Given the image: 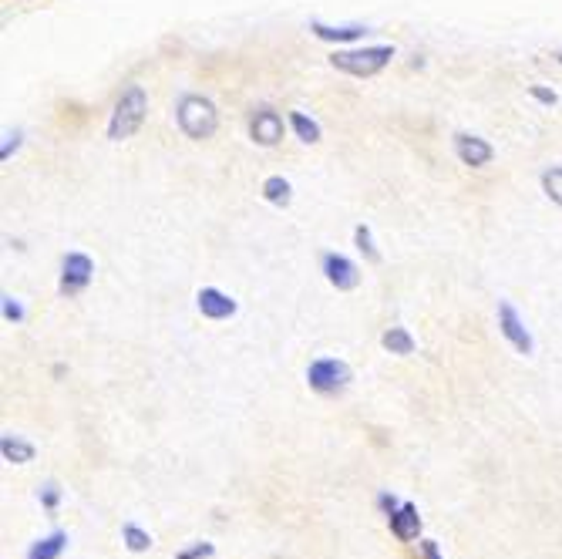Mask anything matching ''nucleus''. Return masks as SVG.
I'll return each instance as SVG.
<instances>
[{
	"label": "nucleus",
	"mask_w": 562,
	"mask_h": 559,
	"mask_svg": "<svg viewBox=\"0 0 562 559\" xmlns=\"http://www.w3.org/2000/svg\"><path fill=\"white\" fill-rule=\"evenodd\" d=\"M175 122H179V128L189 135V139L202 142L216 132L219 112L206 95H182L179 105H175Z\"/></svg>",
	"instance_id": "1"
},
{
	"label": "nucleus",
	"mask_w": 562,
	"mask_h": 559,
	"mask_svg": "<svg viewBox=\"0 0 562 559\" xmlns=\"http://www.w3.org/2000/svg\"><path fill=\"white\" fill-rule=\"evenodd\" d=\"M145 112H149V98H145V88L142 85H128L122 91V98H118V105H115L112 125H108V139H112V142L132 139V135L145 122Z\"/></svg>",
	"instance_id": "2"
},
{
	"label": "nucleus",
	"mask_w": 562,
	"mask_h": 559,
	"mask_svg": "<svg viewBox=\"0 0 562 559\" xmlns=\"http://www.w3.org/2000/svg\"><path fill=\"white\" fill-rule=\"evenodd\" d=\"M394 58V48L391 44H374V48H350V51H334V64L337 71H344V75H354V78H374L381 75L384 68L391 64Z\"/></svg>",
	"instance_id": "3"
},
{
	"label": "nucleus",
	"mask_w": 562,
	"mask_h": 559,
	"mask_svg": "<svg viewBox=\"0 0 562 559\" xmlns=\"http://www.w3.org/2000/svg\"><path fill=\"white\" fill-rule=\"evenodd\" d=\"M307 384L317 394H340L350 384V368L337 357H317L307 368Z\"/></svg>",
	"instance_id": "4"
},
{
	"label": "nucleus",
	"mask_w": 562,
	"mask_h": 559,
	"mask_svg": "<svg viewBox=\"0 0 562 559\" xmlns=\"http://www.w3.org/2000/svg\"><path fill=\"white\" fill-rule=\"evenodd\" d=\"M91 273H95V263L85 253H68L61 263V293L64 297H75L91 283Z\"/></svg>",
	"instance_id": "5"
},
{
	"label": "nucleus",
	"mask_w": 562,
	"mask_h": 559,
	"mask_svg": "<svg viewBox=\"0 0 562 559\" xmlns=\"http://www.w3.org/2000/svg\"><path fill=\"white\" fill-rule=\"evenodd\" d=\"M250 139L256 145H276L283 139V115L273 112L270 105L263 108H253V118H250Z\"/></svg>",
	"instance_id": "6"
},
{
	"label": "nucleus",
	"mask_w": 562,
	"mask_h": 559,
	"mask_svg": "<svg viewBox=\"0 0 562 559\" xmlns=\"http://www.w3.org/2000/svg\"><path fill=\"white\" fill-rule=\"evenodd\" d=\"M388 529L394 539H401V543H411V539L421 536V512L414 502H401L398 509L388 516Z\"/></svg>",
	"instance_id": "7"
},
{
	"label": "nucleus",
	"mask_w": 562,
	"mask_h": 559,
	"mask_svg": "<svg viewBox=\"0 0 562 559\" xmlns=\"http://www.w3.org/2000/svg\"><path fill=\"white\" fill-rule=\"evenodd\" d=\"M324 273H327L330 287H337V290H354L357 283H361V270H357V263L347 260V256H340V253L324 256Z\"/></svg>",
	"instance_id": "8"
},
{
	"label": "nucleus",
	"mask_w": 562,
	"mask_h": 559,
	"mask_svg": "<svg viewBox=\"0 0 562 559\" xmlns=\"http://www.w3.org/2000/svg\"><path fill=\"white\" fill-rule=\"evenodd\" d=\"M499 327H502L505 341H509L515 351L525 354V357L532 354V337H529V331H525V324L519 320V314H515L512 304H499Z\"/></svg>",
	"instance_id": "9"
},
{
	"label": "nucleus",
	"mask_w": 562,
	"mask_h": 559,
	"mask_svg": "<svg viewBox=\"0 0 562 559\" xmlns=\"http://www.w3.org/2000/svg\"><path fill=\"white\" fill-rule=\"evenodd\" d=\"M455 152H458V159L465 162V166H472V169H482L492 162V145H488L485 139H478V135H465V132H458L455 135Z\"/></svg>",
	"instance_id": "10"
},
{
	"label": "nucleus",
	"mask_w": 562,
	"mask_h": 559,
	"mask_svg": "<svg viewBox=\"0 0 562 559\" xmlns=\"http://www.w3.org/2000/svg\"><path fill=\"white\" fill-rule=\"evenodd\" d=\"M196 304H199V314L209 317V320H226V317L236 314V300L226 297V293L216 290V287H202Z\"/></svg>",
	"instance_id": "11"
},
{
	"label": "nucleus",
	"mask_w": 562,
	"mask_h": 559,
	"mask_svg": "<svg viewBox=\"0 0 562 559\" xmlns=\"http://www.w3.org/2000/svg\"><path fill=\"white\" fill-rule=\"evenodd\" d=\"M64 549H68V533L58 529V533L38 539V543L31 546V553H27V559H58Z\"/></svg>",
	"instance_id": "12"
},
{
	"label": "nucleus",
	"mask_w": 562,
	"mask_h": 559,
	"mask_svg": "<svg viewBox=\"0 0 562 559\" xmlns=\"http://www.w3.org/2000/svg\"><path fill=\"white\" fill-rule=\"evenodd\" d=\"M0 455L14 465H27L34 458V445L24 442V438H17V435H4L0 438Z\"/></svg>",
	"instance_id": "13"
},
{
	"label": "nucleus",
	"mask_w": 562,
	"mask_h": 559,
	"mask_svg": "<svg viewBox=\"0 0 562 559\" xmlns=\"http://www.w3.org/2000/svg\"><path fill=\"white\" fill-rule=\"evenodd\" d=\"M313 34H317L320 41H337V44H344V41H357V38H364V27L361 24H347V27H327V24H320V21H313Z\"/></svg>",
	"instance_id": "14"
},
{
	"label": "nucleus",
	"mask_w": 562,
	"mask_h": 559,
	"mask_svg": "<svg viewBox=\"0 0 562 559\" xmlns=\"http://www.w3.org/2000/svg\"><path fill=\"white\" fill-rule=\"evenodd\" d=\"M381 344H384V351H391V354H414V337L404 331V327H391L388 334L381 337Z\"/></svg>",
	"instance_id": "15"
},
{
	"label": "nucleus",
	"mask_w": 562,
	"mask_h": 559,
	"mask_svg": "<svg viewBox=\"0 0 562 559\" xmlns=\"http://www.w3.org/2000/svg\"><path fill=\"white\" fill-rule=\"evenodd\" d=\"M122 543L132 549V553H145V549H152V536L145 533L142 526H135V522H125V526H122Z\"/></svg>",
	"instance_id": "16"
},
{
	"label": "nucleus",
	"mask_w": 562,
	"mask_h": 559,
	"mask_svg": "<svg viewBox=\"0 0 562 559\" xmlns=\"http://www.w3.org/2000/svg\"><path fill=\"white\" fill-rule=\"evenodd\" d=\"M263 196L270 199L273 206H287L290 196H293V192H290V182L283 179V176H270V179L263 182Z\"/></svg>",
	"instance_id": "17"
},
{
	"label": "nucleus",
	"mask_w": 562,
	"mask_h": 559,
	"mask_svg": "<svg viewBox=\"0 0 562 559\" xmlns=\"http://www.w3.org/2000/svg\"><path fill=\"white\" fill-rule=\"evenodd\" d=\"M290 125H293V132L300 135V142H320V125L313 122V118L303 115V112H293Z\"/></svg>",
	"instance_id": "18"
},
{
	"label": "nucleus",
	"mask_w": 562,
	"mask_h": 559,
	"mask_svg": "<svg viewBox=\"0 0 562 559\" xmlns=\"http://www.w3.org/2000/svg\"><path fill=\"white\" fill-rule=\"evenodd\" d=\"M542 189H546V196L552 203L562 206V169H546L542 172Z\"/></svg>",
	"instance_id": "19"
},
{
	"label": "nucleus",
	"mask_w": 562,
	"mask_h": 559,
	"mask_svg": "<svg viewBox=\"0 0 562 559\" xmlns=\"http://www.w3.org/2000/svg\"><path fill=\"white\" fill-rule=\"evenodd\" d=\"M354 243H357V250H361L371 263L381 260V253H377V246H374V240H371V229H367V226H357V229H354Z\"/></svg>",
	"instance_id": "20"
},
{
	"label": "nucleus",
	"mask_w": 562,
	"mask_h": 559,
	"mask_svg": "<svg viewBox=\"0 0 562 559\" xmlns=\"http://www.w3.org/2000/svg\"><path fill=\"white\" fill-rule=\"evenodd\" d=\"M38 499H41V506L48 509V512H58V506H61V485L58 482H44L41 489H38Z\"/></svg>",
	"instance_id": "21"
},
{
	"label": "nucleus",
	"mask_w": 562,
	"mask_h": 559,
	"mask_svg": "<svg viewBox=\"0 0 562 559\" xmlns=\"http://www.w3.org/2000/svg\"><path fill=\"white\" fill-rule=\"evenodd\" d=\"M216 556V546L213 543H192L186 549H179L175 559H213Z\"/></svg>",
	"instance_id": "22"
},
{
	"label": "nucleus",
	"mask_w": 562,
	"mask_h": 559,
	"mask_svg": "<svg viewBox=\"0 0 562 559\" xmlns=\"http://www.w3.org/2000/svg\"><path fill=\"white\" fill-rule=\"evenodd\" d=\"M4 317H7V320H14V324H21V320H24V307L17 304L11 293H4Z\"/></svg>",
	"instance_id": "23"
},
{
	"label": "nucleus",
	"mask_w": 562,
	"mask_h": 559,
	"mask_svg": "<svg viewBox=\"0 0 562 559\" xmlns=\"http://www.w3.org/2000/svg\"><path fill=\"white\" fill-rule=\"evenodd\" d=\"M401 506V499L398 496H391V492H381V496H377V509L384 512V516H391L394 509Z\"/></svg>",
	"instance_id": "24"
},
{
	"label": "nucleus",
	"mask_w": 562,
	"mask_h": 559,
	"mask_svg": "<svg viewBox=\"0 0 562 559\" xmlns=\"http://www.w3.org/2000/svg\"><path fill=\"white\" fill-rule=\"evenodd\" d=\"M529 95L536 98V102H542V105H556V91H549V88H539L536 85V88L529 91Z\"/></svg>",
	"instance_id": "25"
},
{
	"label": "nucleus",
	"mask_w": 562,
	"mask_h": 559,
	"mask_svg": "<svg viewBox=\"0 0 562 559\" xmlns=\"http://www.w3.org/2000/svg\"><path fill=\"white\" fill-rule=\"evenodd\" d=\"M421 559H445V556H441L438 543H431V539H425V543H421Z\"/></svg>",
	"instance_id": "26"
},
{
	"label": "nucleus",
	"mask_w": 562,
	"mask_h": 559,
	"mask_svg": "<svg viewBox=\"0 0 562 559\" xmlns=\"http://www.w3.org/2000/svg\"><path fill=\"white\" fill-rule=\"evenodd\" d=\"M17 145H21V132H14V135H7V145H4V152H0V159H11V152L17 149Z\"/></svg>",
	"instance_id": "27"
},
{
	"label": "nucleus",
	"mask_w": 562,
	"mask_h": 559,
	"mask_svg": "<svg viewBox=\"0 0 562 559\" xmlns=\"http://www.w3.org/2000/svg\"><path fill=\"white\" fill-rule=\"evenodd\" d=\"M556 61H559V64H562V51H559V54H556Z\"/></svg>",
	"instance_id": "28"
}]
</instances>
